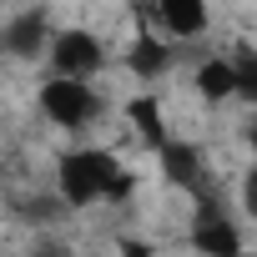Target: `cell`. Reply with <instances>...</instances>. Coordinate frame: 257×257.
Returning <instances> with one entry per match:
<instances>
[{
    "instance_id": "obj_1",
    "label": "cell",
    "mask_w": 257,
    "mask_h": 257,
    "mask_svg": "<svg viewBox=\"0 0 257 257\" xmlns=\"http://www.w3.org/2000/svg\"><path fill=\"white\" fill-rule=\"evenodd\" d=\"M121 177L111 152H71L61 157V197L66 207H91L111 192V182Z\"/></svg>"
},
{
    "instance_id": "obj_2",
    "label": "cell",
    "mask_w": 257,
    "mask_h": 257,
    "mask_svg": "<svg viewBox=\"0 0 257 257\" xmlns=\"http://www.w3.org/2000/svg\"><path fill=\"white\" fill-rule=\"evenodd\" d=\"M41 111H46L56 126H66V132H81L86 121H96L101 101H96V91H91L86 81H66V76H51V81L41 86Z\"/></svg>"
},
{
    "instance_id": "obj_3",
    "label": "cell",
    "mask_w": 257,
    "mask_h": 257,
    "mask_svg": "<svg viewBox=\"0 0 257 257\" xmlns=\"http://www.w3.org/2000/svg\"><path fill=\"white\" fill-rule=\"evenodd\" d=\"M51 66L66 81H86V76L101 71V41L91 31H61L56 46H51Z\"/></svg>"
},
{
    "instance_id": "obj_4",
    "label": "cell",
    "mask_w": 257,
    "mask_h": 257,
    "mask_svg": "<svg viewBox=\"0 0 257 257\" xmlns=\"http://www.w3.org/2000/svg\"><path fill=\"white\" fill-rule=\"evenodd\" d=\"M192 247H197L202 257H242V237H237V227L217 212V202H202V207H197Z\"/></svg>"
},
{
    "instance_id": "obj_5",
    "label": "cell",
    "mask_w": 257,
    "mask_h": 257,
    "mask_svg": "<svg viewBox=\"0 0 257 257\" xmlns=\"http://www.w3.org/2000/svg\"><path fill=\"white\" fill-rule=\"evenodd\" d=\"M157 16L172 36L192 41V36L207 31V0H157Z\"/></svg>"
},
{
    "instance_id": "obj_6",
    "label": "cell",
    "mask_w": 257,
    "mask_h": 257,
    "mask_svg": "<svg viewBox=\"0 0 257 257\" xmlns=\"http://www.w3.org/2000/svg\"><path fill=\"white\" fill-rule=\"evenodd\" d=\"M237 81H242V66H237V61L212 56V61L197 66V91H202L207 101H227V96H237Z\"/></svg>"
},
{
    "instance_id": "obj_7",
    "label": "cell",
    "mask_w": 257,
    "mask_h": 257,
    "mask_svg": "<svg viewBox=\"0 0 257 257\" xmlns=\"http://www.w3.org/2000/svg\"><path fill=\"white\" fill-rule=\"evenodd\" d=\"M41 41H46V16H41V11L16 16V21L6 26V36H0V46H6L11 56H26V61L41 51Z\"/></svg>"
},
{
    "instance_id": "obj_8",
    "label": "cell",
    "mask_w": 257,
    "mask_h": 257,
    "mask_svg": "<svg viewBox=\"0 0 257 257\" xmlns=\"http://www.w3.org/2000/svg\"><path fill=\"white\" fill-rule=\"evenodd\" d=\"M162 172H167V182H177V187H197V182H202V157H197V147L167 142V147H162Z\"/></svg>"
},
{
    "instance_id": "obj_9",
    "label": "cell",
    "mask_w": 257,
    "mask_h": 257,
    "mask_svg": "<svg viewBox=\"0 0 257 257\" xmlns=\"http://www.w3.org/2000/svg\"><path fill=\"white\" fill-rule=\"evenodd\" d=\"M126 116H132V126L147 137V147H167V121H162V106H157V96H132L126 101Z\"/></svg>"
},
{
    "instance_id": "obj_10",
    "label": "cell",
    "mask_w": 257,
    "mask_h": 257,
    "mask_svg": "<svg viewBox=\"0 0 257 257\" xmlns=\"http://www.w3.org/2000/svg\"><path fill=\"white\" fill-rule=\"evenodd\" d=\"M126 66H132L137 76H147V81H152V76H162V71L172 66V51H167L157 36H147V31H142V36H137V46H132V56H126Z\"/></svg>"
},
{
    "instance_id": "obj_11",
    "label": "cell",
    "mask_w": 257,
    "mask_h": 257,
    "mask_svg": "<svg viewBox=\"0 0 257 257\" xmlns=\"http://www.w3.org/2000/svg\"><path fill=\"white\" fill-rule=\"evenodd\" d=\"M237 66H242V61H237ZM237 96H247V101L257 106V71H252V66H242V81H237Z\"/></svg>"
},
{
    "instance_id": "obj_12",
    "label": "cell",
    "mask_w": 257,
    "mask_h": 257,
    "mask_svg": "<svg viewBox=\"0 0 257 257\" xmlns=\"http://www.w3.org/2000/svg\"><path fill=\"white\" fill-rule=\"evenodd\" d=\"M31 257H71V247H66V242H56V237H46V242H36V247H31Z\"/></svg>"
},
{
    "instance_id": "obj_13",
    "label": "cell",
    "mask_w": 257,
    "mask_h": 257,
    "mask_svg": "<svg viewBox=\"0 0 257 257\" xmlns=\"http://www.w3.org/2000/svg\"><path fill=\"white\" fill-rule=\"evenodd\" d=\"M242 207H247V217H257V167H252L247 182H242Z\"/></svg>"
},
{
    "instance_id": "obj_14",
    "label": "cell",
    "mask_w": 257,
    "mask_h": 257,
    "mask_svg": "<svg viewBox=\"0 0 257 257\" xmlns=\"http://www.w3.org/2000/svg\"><path fill=\"white\" fill-rule=\"evenodd\" d=\"M121 257H157V247L142 242V237H126V242H121Z\"/></svg>"
},
{
    "instance_id": "obj_15",
    "label": "cell",
    "mask_w": 257,
    "mask_h": 257,
    "mask_svg": "<svg viewBox=\"0 0 257 257\" xmlns=\"http://www.w3.org/2000/svg\"><path fill=\"white\" fill-rule=\"evenodd\" d=\"M132 187H137V182L126 177V172H121V177L111 182V192H106V202H126V197H132Z\"/></svg>"
},
{
    "instance_id": "obj_16",
    "label": "cell",
    "mask_w": 257,
    "mask_h": 257,
    "mask_svg": "<svg viewBox=\"0 0 257 257\" xmlns=\"http://www.w3.org/2000/svg\"><path fill=\"white\" fill-rule=\"evenodd\" d=\"M242 66H252V71H257V56H242Z\"/></svg>"
},
{
    "instance_id": "obj_17",
    "label": "cell",
    "mask_w": 257,
    "mask_h": 257,
    "mask_svg": "<svg viewBox=\"0 0 257 257\" xmlns=\"http://www.w3.org/2000/svg\"><path fill=\"white\" fill-rule=\"evenodd\" d=\"M252 152H257V121H252Z\"/></svg>"
}]
</instances>
